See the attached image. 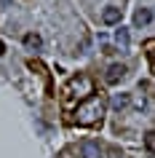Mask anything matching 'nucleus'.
Segmentation results:
<instances>
[{
    "instance_id": "obj_1",
    "label": "nucleus",
    "mask_w": 155,
    "mask_h": 158,
    "mask_svg": "<svg viewBox=\"0 0 155 158\" xmlns=\"http://www.w3.org/2000/svg\"><path fill=\"white\" fill-rule=\"evenodd\" d=\"M102 113H104V102H102V97L91 94L86 102L78 105V110H75V121H78L80 126H94V123H102Z\"/></svg>"
},
{
    "instance_id": "obj_2",
    "label": "nucleus",
    "mask_w": 155,
    "mask_h": 158,
    "mask_svg": "<svg viewBox=\"0 0 155 158\" xmlns=\"http://www.w3.org/2000/svg\"><path fill=\"white\" fill-rule=\"evenodd\" d=\"M126 73H128V70H126L123 64H110V67H107V73H104V81L110 86H115V83H120L123 78H126Z\"/></svg>"
},
{
    "instance_id": "obj_3",
    "label": "nucleus",
    "mask_w": 155,
    "mask_h": 158,
    "mask_svg": "<svg viewBox=\"0 0 155 158\" xmlns=\"http://www.w3.org/2000/svg\"><path fill=\"white\" fill-rule=\"evenodd\" d=\"M80 156L83 158H102V150L94 139H83L80 142Z\"/></svg>"
},
{
    "instance_id": "obj_4",
    "label": "nucleus",
    "mask_w": 155,
    "mask_h": 158,
    "mask_svg": "<svg viewBox=\"0 0 155 158\" xmlns=\"http://www.w3.org/2000/svg\"><path fill=\"white\" fill-rule=\"evenodd\" d=\"M102 19H104V24H118V22H120V8L107 6V8L102 11Z\"/></svg>"
},
{
    "instance_id": "obj_5",
    "label": "nucleus",
    "mask_w": 155,
    "mask_h": 158,
    "mask_svg": "<svg viewBox=\"0 0 155 158\" xmlns=\"http://www.w3.org/2000/svg\"><path fill=\"white\" fill-rule=\"evenodd\" d=\"M150 22H153V11H150V8H139L137 14H134V24H137V27L150 24Z\"/></svg>"
},
{
    "instance_id": "obj_6",
    "label": "nucleus",
    "mask_w": 155,
    "mask_h": 158,
    "mask_svg": "<svg viewBox=\"0 0 155 158\" xmlns=\"http://www.w3.org/2000/svg\"><path fill=\"white\" fill-rule=\"evenodd\" d=\"M24 46H27L30 51H38V48L43 46V38H40L38 32H27V35H24Z\"/></svg>"
},
{
    "instance_id": "obj_7",
    "label": "nucleus",
    "mask_w": 155,
    "mask_h": 158,
    "mask_svg": "<svg viewBox=\"0 0 155 158\" xmlns=\"http://www.w3.org/2000/svg\"><path fill=\"white\" fill-rule=\"evenodd\" d=\"M128 102H131L128 94H112V110H118V113L123 107H128Z\"/></svg>"
},
{
    "instance_id": "obj_8",
    "label": "nucleus",
    "mask_w": 155,
    "mask_h": 158,
    "mask_svg": "<svg viewBox=\"0 0 155 158\" xmlns=\"http://www.w3.org/2000/svg\"><path fill=\"white\" fill-rule=\"evenodd\" d=\"M145 150H147V156L155 158V131H147L145 134Z\"/></svg>"
},
{
    "instance_id": "obj_9",
    "label": "nucleus",
    "mask_w": 155,
    "mask_h": 158,
    "mask_svg": "<svg viewBox=\"0 0 155 158\" xmlns=\"http://www.w3.org/2000/svg\"><path fill=\"white\" fill-rule=\"evenodd\" d=\"M115 40H118V46H120V48H128V43H131V38H128V30H118V32H115Z\"/></svg>"
},
{
    "instance_id": "obj_10",
    "label": "nucleus",
    "mask_w": 155,
    "mask_h": 158,
    "mask_svg": "<svg viewBox=\"0 0 155 158\" xmlns=\"http://www.w3.org/2000/svg\"><path fill=\"white\" fill-rule=\"evenodd\" d=\"M147 59H150V70H153V75H155V40H150L147 43Z\"/></svg>"
},
{
    "instance_id": "obj_11",
    "label": "nucleus",
    "mask_w": 155,
    "mask_h": 158,
    "mask_svg": "<svg viewBox=\"0 0 155 158\" xmlns=\"http://www.w3.org/2000/svg\"><path fill=\"white\" fill-rule=\"evenodd\" d=\"M3 54H6V43L0 40V56H3Z\"/></svg>"
}]
</instances>
